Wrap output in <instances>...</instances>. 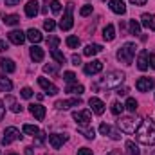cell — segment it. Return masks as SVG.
<instances>
[{
    "instance_id": "1",
    "label": "cell",
    "mask_w": 155,
    "mask_h": 155,
    "mask_svg": "<svg viewBox=\"0 0 155 155\" xmlns=\"http://www.w3.org/2000/svg\"><path fill=\"white\" fill-rule=\"evenodd\" d=\"M135 137L141 144L153 146L155 144V123L153 121H143L139 128L135 130Z\"/></svg>"
},
{
    "instance_id": "2",
    "label": "cell",
    "mask_w": 155,
    "mask_h": 155,
    "mask_svg": "<svg viewBox=\"0 0 155 155\" xmlns=\"http://www.w3.org/2000/svg\"><path fill=\"white\" fill-rule=\"evenodd\" d=\"M135 51H137V45L135 43H132V41H126L119 51H117V60L121 61V63H124V65H132V61H134V56H135Z\"/></svg>"
},
{
    "instance_id": "3",
    "label": "cell",
    "mask_w": 155,
    "mask_h": 155,
    "mask_svg": "<svg viewBox=\"0 0 155 155\" xmlns=\"http://www.w3.org/2000/svg\"><path fill=\"white\" fill-rule=\"evenodd\" d=\"M139 121L137 119H134V117H121L119 121H117V126H119V130L121 132H124V134H135V130L139 128Z\"/></svg>"
},
{
    "instance_id": "4",
    "label": "cell",
    "mask_w": 155,
    "mask_h": 155,
    "mask_svg": "<svg viewBox=\"0 0 155 155\" xmlns=\"http://www.w3.org/2000/svg\"><path fill=\"white\" fill-rule=\"evenodd\" d=\"M72 11H74V4H67V9H65V15L63 18L60 20V29L61 31H71L72 25H74V18H72Z\"/></svg>"
},
{
    "instance_id": "5",
    "label": "cell",
    "mask_w": 155,
    "mask_h": 155,
    "mask_svg": "<svg viewBox=\"0 0 155 155\" xmlns=\"http://www.w3.org/2000/svg\"><path fill=\"white\" fill-rule=\"evenodd\" d=\"M123 81H124V72L112 71L110 74H107V76H105V79H103V85H105L107 88H114V87H119Z\"/></svg>"
},
{
    "instance_id": "6",
    "label": "cell",
    "mask_w": 155,
    "mask_h": 155,
    "mask_svg": "<svg viewBox=\"0 0 155 155\" xmlns=\"http://www.w3.org/2000/svg\"><path fill=\"white\" fill-rule=\"evenodd\" d=\"M18 139H22V135H20V132H18V128L9 126V128H5V132H4L2 144H4V146H7V144H11L13 141H18Z\"/></svg>"
},
{
    "instance_id": "7",
    "label": "cell",
    "mask_w": 155,
    "mask_h": 155,
    "mask_svg": "<svg viewBox=\"0 0 155 155\" xmlns=\"http://www.w3.org/2000/svg\"><path fill=\"white\" fill-rule=\"evenodd\" d=\"M67 141H69V135H65V134H51V135H49V144H51L54 150L61 148L63 143H67Z\"/></svg>"
},
{
    "instance_id": "8",
    "label": "cell",
    "mask_w": 155,
    "mask_h": 155,
    "mask_svg": "<svg viewBox=\"0 0 155 155\" xmlns=\"http://www.w3.org/2000/svg\"><path fill=\"white\" fill-rule=\"evenodd\" d=\"M135 87H137L139 92H150L155 87V81H153V78H139Z\"/></svg>"
},
{
    "instance_id": "9",
    "label": "cell",
    "mask_w": 155,
    "mask_h": 155,
    "mask_svg": "<svg viewBox=\"0 0 155 155\" xmlns=\"http://www.w3.org/2000/svg\"><path fill=\"white\" fill-rule=\"evenodd\" d=\"M101 71H103V61H99V60H92L90 63L85 65V74H88V76L99 74Z\"/></svg>"
},
{
    "instance_id": "10",
    "label": "cell",
    "mask_w": 155,
    "mask_h": 155,
    "mask_svg": "<svg viewBox=\"0 0 155 155\" xmlns=\"http://www.w3.org/2000/svg\"><path fill=\"white\" fill-rule=\"evenodd\" d=\"M72 119L79 123V124H90V119H92V114L90 110H78L72 114Z\"/></svg>"
},
{
    "instance_id": "11",
    "label": "cell",
    "mask_w": 155,
    "mask_h": 155,
    "mask_svg": "<svg viewBox=\"0 0 155 155\" xmlns=\"http://www.w3.org/2000/svg\"><path fill=\"white\" fill-rule=\"evenodd\" d=\"M38 85L49 94V96H56V94H58V87H56L54 83H51L49 79H45V78H38Z\"/></svg>"
},
{
    "instance_id": "12",
    "label": "cell",
    "mask_w": 155,
    "mask_h": 155,
    "mask_svg": "<svg viewBox=\"0 0 155 155\" xmlns=\"http://www.w3.org/2000/svg\"><path fill=\"white\" fill-rule=\"evenodd\" d=\"M29 112H31V116H35L38 121H43L45 119V107L43 105H40V103H33V105H29Z\"/></svg>"
},
{
    "instance_id": "13",
    "label": "cell",
    "mask_w": 155,
    "mask_h": 155,
    "mask_svg": "<svg viewBox=\"0 0 155 155\" xmlns=\"http://www.w3.org/2000/svg\"><path fill=\"white\" fill-rule=\"evenodd\" d=\"M7 38L11 43H15V45H22L24 41H25V33H22V31H18V29H15V31H11L9 35H7Z\"/></svg>"
},
{
    "instance_id": "14",
    "label": "cell",
    "mask_w": 155,
    "mask_h": 155,
    "mask_svg": "<svg viewBox=\"0 0 155 155\" xmlns=\"http://www.w3.org/2000/svg\"><path fill=\"white\" fill-rule=\"evenodd\" d=\"M88 105L92 107V112L97 114V116H101V114L105 112V103H103L99 97H90V99H88Z\"/></svg>"
},
{
    "instance_id": "15",
    "label": "cell",
    "mask_w": 155,
    "mask_h": 155,
    "mask_svg": "<svg viewBox=\"0 0 155 155\" xmlns=\"http://www.w3.org/2000/svg\"><path fill=\"white\" fill-rule=\"evenodd\" d=\"M38 0H29L27 4H25V15L29 16V18H35L36 15H38L40 7H38Z\"/></svg>"
},
{
    "instance_id": "16",
    "label": "cell",
    "mask_w": 155,
    "mask_h": 155,
    "mask_svg": "<svg viewBox=\"0 0 155 155\" xmlns=\"http://www.w3.org/2000/svg\"><path fill=\"white\" fill-rule=\"evenodd\" d=\"M81 103V99L79 97H74V99H65V101H56V108H60V110H65V108H71V107H78Z\"/></svg>"
},
{
    "instance_id": "17",
    "label": "cell",
    "mask_w": 155,
    "mask_h": 155,
    "mask_svg": "<svg viewBox=\"0 0 155 155\" xmlns=\"http://www.w3.org/2000/svg\"><path fill=\"white\" fill-rule=\"evenodd\" d=\"M141 24L146 27V29H150V31H153L155 29V15H150V13H144L143 16H141Z\"/></svg>"
},
{
    "instance_id": "18",
    "label": "cell",
    "mask_w": 155,
    "mask_h": 155,
    "mask_svg": "<svg viewBox=\"0 0 155 155\" xmlns=\"http://www.w3.org/2000/svg\"><path fill=\"white\" fill-rule=\"evenodd\" d=\"M110 9L116 15H124L126 13V5H124L123 0H110Z\"/></svg>"
},
{
    "instance_id": "19",
    "label": "cell",
    "mask_w": 155,
    "mask_h": 155,
    "mask_svg": "<svg viewBox=\"0 0 155 155\" xmlns=\"http://www.w3.org/2000/svg\"><path fill=\"white\" fill-rule=\"evenodd\" d=\"M0 69H2L4 72H15V71H16V65H15V61L9 60V58H0Z\"/></svg>"
},
{
    "instance_id": "20",
    "label": "cell",
    "mask_w": 155,
    "mask_h": 155,
    "mask_svg": "<svg viewBox=\"0 0 155 155\" xmlns=\"http://www.w3.org/2000/svg\"><path fill=\"white\" fill-rule=\"evenodd\" d=\"M150 65H148V51H141V54H139V60H137V69L139 71H146Z\"/></svg>"
},
{
    "instance_id": "21",
    "label": "cell",
    "mask_w": 155,
    "mask_h": 155,
    "mask_svg": "<svg viewBox=\"0 0 155 155\" xmlns=\"http://www.w3.org/2000/svg\"><path fill=\"white\" fill-rule=\"evenodd\" d=\"M103 51V47L101 45H97V43H90V45H87L85 49H83V54L85 56H94V54H97V52H101Z\"/></svg>"
},
{
    "instance_id": "22",
    "label": "cell",
    "mask_w": 155,
    "mask_h": 155,
    "mask_svg": "<svg viewBox=\"0 0 155 155\" xmlns=\"http://www.w3.org/2000/svg\"><path fill=\"white\" fill-rule=\"evenodd\" d=\"M43 56H45V54H43V49H40L38 45H33V47H31V60H33V61L38 63V61L43 60Z\"/></svg>"
},
{
    "instance_id": "23",
    "label": "cell",
    "mask_w": 155,
    "mask_h": 155,
    "mask_svg": "<svg viewBox=\"0 0 155 155\" xmlns=\"http://www.w3.org/2000/svg\"><path fill=\"white\" fill-rule=\"evenodd\" d=\"M25 36H27V40H31L33 43H40L43 40V36H41V33H40L38 29H29L25 33Z\"/></svg>"
},
{
    "instance_id": "24",
    "label": "cell",
    "mask_w": 155,
    "mask_h": 155,
    "mask_svg": "<svg viewBox=\"0 0 155 155\" xmlns=\"http://www.w3.org/2000/svg\"><path fill=\"white\" fill-rule=\"evenodd\" d=\"M5 103L9 105V110H11V112H15V114H20V112H22V107L16 103V99H15L13 96H7V97H5Z\"/></svg>"
},
{
    "instance_id": "25",
    "label": "cell",
    "mask_w": 155,
    "mask_h": 155,
    "mask_svg": "<svg viewBox=\"0 0 155 155\" xmlns=\"http://www.w3.org/2000/svg\"><path fill=\"white\" fill-rule=\"evenodd\" d=\"M103 38L107 40V41H112V40L116 38V27H114L112 24H108V25L103 29Z\"/></svg>"
},
{
    "instance_id": "26",
    "label": "cell",
    "mask_w": 155,
    "mask_h": 155,
    "mask_svg": "<svg viewBox=\"0 0 155 155\" xmlns=\"http://www.w3.org/2000/svg\"><path fill=\"white\" fill-rule=\"evenodd\" d=\"M13 88V83L9 78H5L4 74H0V92H9Z\"/></svg>"
},
{
    "instance_id": "27",
    "label": "cell",
    "mask_w": 155,
    "mask_h": 155,
    "mask_svg": "<svg viewBox=\"0 0 155 155\" xmlns=\"http://www.w3.org/2000/svg\"><path fill=\"white\" fill-rule=\"evenodd\" d=\"M124 148H126V155H141L139 148H137V144H135L134 141H126Z\"/></svg>"
},
{
    "instance_id": "28",
    "label": "cell",
    "mask_w": 155,
    "mask_h": 155,
    "mask_svg": "<svg viewBox=\"0 0 155 155\" xmlns=\"http://www.w3.org/2000/svg\"><path fill=\"white\" fill-rule=\"evenodd\" d=\"M4 24L5 25H18L20 24V16L18 15H4Z\"/></svg>"
},
{
    "instance_id": "29",
    "label": "cell",
    "mask_w": 155,
    "mask_h": 155,
    "mask_svg": "<svg viewBox=\"0 0 155 155\" xmlns=\"http://www.w3.org/2000/svg\"><path fill=\"white\" fill-rule=\"evenodd\" d=\"M124 108H126L128 112L135 114V112H137V108H139V103H137L134 97H128V99H126V105H124Z\"/></svg>"
},
{
    "instance_id": "30",
    "label": "cell",
    "mask_w": 155,
    "mask_h": 155,
    "mask_svg": "<svg viewBox=\"0 0 155 155\" xmlns=\"http://www.w3.org/2000/svg\"><path fill=\"white\" fill-rule=\"evenodd\" d=\"M67 92H69V94H74V96H81V94H83V92H85V87H83V85H69V87H67Z\"/></svg>"
},
{
    "instance_id": "31",
    "label": "cell",
    "mask_w": 155,
    "mask_h": 155,
    "mask_svg": "<svg viewBox=\"0 0 155 155\" xmlns=\"http://www.w3.org/2000/svg\"><path fill=\"white\" fill-rule=\"evenodd\" d=\"M22 130H24V134L33 135V137L40 134V128H38V126H33V124H24V126H22Z\"/></svg>"
},
{
    "instance_id": "32",
    "label": "cell",
    "mask_w": 155,
    "mask_h": 155,
    "mask_svg": "<svg viewBox=\"0 0 155 155\" xmlns=\"http://www.w3.org/2000/svg\"><path fill=\"white\" fill-rule=\"evenodd\" d=\"M78 130H79V134H83V135H85L87 139H94V137H96V130H94V128H87V126H79Z\"/></svg>"
},
{
    "instance_id": "33",
    "label": "cell",
    "mask_w": 155,
    "mask_h": 155,
    "mask_svg": "<svg viewBox=\"0 0 155 155\" xmlns=\"http://www.w3.org/2000/svg\"><path fill=\"white\" fill-rule=\"evenodd\" d=\"M128 27H130V35H139L141 33V24L137 20H130Z\"/></svg>"
},
{
    "instance_id": "34",
    "label": "cell",
    "mask_w": 155,
    "mask_h": 155,
    "mask_svg": "<svg viewBox=\"0 0 155 155\" xmlns=\"http://www.w3.org/2000/svg\"><path fill=\"white\" fill-rule=\"evenodd\" d=\"M51 56L58 61V65H61V63H65V56H63V52H60V51H56V49H52L51 51Z\"/></svg>"
},
{
    "instance_id": "35",
    "label": "cell",
    "mask_w": 155,
    "mask_h": 155,
    "mask_svg": "<svg viewBox=\"0 0 155 155\" xmlns=\"http://www.w3.org/2000/svg\"><path fill=\"white\" fill-rule=\"evenodd\" d=\"M67 45H69L71 49H78V47L81 45V40L78 38V36H67Z\"/></svg>"
},
{
    "instance_id": "36",
    "label": "cell",
    "mask_w": 155,
    "mask_h": 155,
    "mask_svg": "<svg viewBox=\"0 0 155 155\" xmlns=\"http://www.w3.org/2000/svg\"><path fill=\"white\" fill-rule=\"evenodd\" d=\"M110 110H112V114H114V116H119V114L124 110V105H123V103H119V101H114Z\"/></svg>"
},
{
    "instance_id": "37",
    "label": "cell",
    "mask_w": 155,
    "mask_h": 155,
    "mask_svg": "<svg viewBox=\"0 0 155 155\" xmlns=\"http://www.w3.org/2000/svg\"><path fill=\"white\" fill-rule=\"evenodd\" d=\"M43 29H45V31H49V33H52V31L56 29V22H54V20H51V18H49V20H45V22H43Z\"/></svg>"
},
{
    "instance_id": "38",
    "label": "cell",
    "mask_w": 155,
    "mask_h": 155,
    "mask_svg": "<svg viewBox=\"0 0 155 155\" xmlns=\"http://www.w3.org/2000/svg\"><path fill=\"white\" fill-rule=\"evenodd\" d=\"M92 11H94V7H92L90 4H87V5H83V7L79 9V15H81V16H88Z\"/></svg>"
},
{
    "instance_id": "39",
    "label": "cell",
    "mask_w": 155,
    "mask_h": 155,
    "mask_svg": "<svg viewBox=\"0 0 155 155\" xmlns=\"http://www.w3.org/2000/svg\"><path fill=\"white\" fill-rule=\"evenodd\" d=\"M47 43H49V49L52 51V49H56V47L60 45V38H58V36H51V38L47 40Z\"/></svg>"
},
{
    "instance_id": "40",
    "label": "cell",
    "mask_w": 155,
    "mask_h": 155,
    "mask_svg": "<svg viewBox=\"0 0 155 155\" xmlns=\"http://www.w3.org/2000/svg\"><path fill=\"white\" fill-rule=\"evenodd\" d=\"M51 11H52V13H60V11H61L60 0H51Z\"/></svg>"
},
{
    "instance_id": "41",
    "label": "cell",
    "mask_w": 155,
    "mask_h": 155,
    "mask_svg": "<svg viewBox=\"0 0 155 155\" xmlns=\"http://www.w3.org/2000/svg\"><path fill=\"white\" fill-rule=\"evenodd\" d=\"M63 79L71 85V83H74V81H76V74H74V72H71V71H67V72L63 74Z\"/></svg>"
},
{
    "instance_id": "42",
    "label": "cell",
    "mask_w": 155,
    "mask_h": 155,
    "mask_svg": "<svg viewBox=\"0 0 155 155\" xmlns=\"http://www.w3.org/2000/svg\"><path fill=\"white\" fill-rule=\"evenodd\" d=\"M20 94H22V97H24V99H31V97H33V90H31L29 87H24Z\"/></svg>"
},
{
    "instance_id": "43",
    "label": "cell",
    "mask_w": 155,
    "mask_h": 155,
    "mask_svg": "<svg viewBox=\"0 0 155 155\" xmlns=\"http://www.w3.org/2000/svg\"><path fill=\"white\" fill-rule=\"evenodd\" d=\"M110 130H112V128H110V124H107V123H101V126H99V132H101L103 135H108V134H110Z\"/></svg>"
},
{
    "instance_id": "44",
    "label": "cell",
    "mask_w": 155,
    "mask_h": 155,
    "mask_svg": "<svg viewBox=\"0 0 155 155\" xmlns=\"http://www.w3.org/2000/svg\"><path fill=\"white\" fill-rule=\"evenodd\" d=\"M43 71L49 72V74H56V72H58V67H56V65H45Z\"/></svg>"
},
{
    "instance_id": "45",
    "label": "cell",
    "mask_w": 155,
    "mask_h": 155,
    "mask_svg": "<svg viewBox=\"0 0 155 155\" xmlns=\"http://www.w3.org/2000/svg\"><path fill=\"white\" fill-rule=\"evenodd\" d=\"M78 155H92V150L90 148H79L78 150Z\"/></svg>"
},
{
    "instance_id": "46",
    "label": "cell",
    "mask_w": 155,
    "mask_h": 155,
    "mask_svg": "<svg viewBox=\"0 0 155 155\" xmlns=\"http://www.w3.org/2000/svg\"><path fill=\"white\" fill-rule=\"evenodd\" d=\"M108 135H110V137H112L114 141H117V139H121V134H119L117 130H110V134H108Z\"/></svg>"
},
{
    "instance_id": "47",
    "label": "cell",
    "mask_w": 155,
    "mask_h": 155,
    "mask_svg": "<svg viewBox=\"0 0 155 155\" xmlns=\"http://www.w3.org/2000/svg\"><path fill=\"white\" fill-rule=\"evenodd\" d=\"M148 65L155 69V54H148Z\"/></svg>"
},
{
    "instance_id": "48",
    "label": "cell",
    "mask_w": 155,
    "mask_h": 155,
    "mask_svg": "<svg viewBox=\"0 0 155 155\" xmlns=\"http://www.w3.org/2000/svg\"><path fill=\"white\" fill-rule=\"evenodd\" d=\"M128 94V88L126 87H119L117 88V96H126Z\"/></svg>"
},
{
    "instance_id": "49",
    "label": "cell",
    "mask_w": 155,
    "mask_h": 155,
    "mask_svg": "<svg viewBox=\"0 0 155 155\" xmlns=\"http://www.w3.org/2000/svg\"><path fill=\"white\" fill-rule=\"evenodd\" d=\"M71 60H72V65H79V63H81V58H79L78 54H72V58H71Z\"/></svg>"
},
{
    "instance_id": "50",
    "label": "cell",
    "mask_w": 155,
    "mask_h": 155,
    "mask_svg": "<svg viewBox=\"0 0 155 155\" xmlns=\"http://www.w3.org/2000/svg\"><path fill=\"white\" fill-rule=\"evenodd\" d=\"M9 49V45L4 41V40H0V52H4V51H7Z\"/></svg>"
},
{
    "instance_id": "51",
    "label": "cell",
    "mask_w": 155,
    "mask_h": 155,
    "mask_svg": "<svg viewBox=\"0 0 155 155\" xmlns=\"http://www.w3.org/2000/svg\"><path fill=\"white\" fill-rule=\"evenodd\" d=\"M132 4H135V5H144L146 4V0H130Z\"/></svg>"
},
{
    "instance_id": "52",
    "label": "cell",
    "mask_w": 155,
    "mask_h": 155,
    "mask_svg": "<svg viewBox=\"0 0 155 155\" xmlns=\"http://www.w3.org/2000/svg\"><path fill=\"white\" fill-rule=\"evenodd\" d=\"M4 2H5V5H16L20 0H4Z\"/></svg>"
},
{
    "instance_id": "53",
    "label": "cell",
    "mask_w": 155,
    "mask_h": 155,
    "mask_svg": "<svg viewBox=\"0 0 155 155\" xmlns=\"http://www.w3.org/2000/svg\"><path fill=\"white\" fill-rule=\"evenodd\" d=\"M4 114H5V108H4V103L0 101V121H2V117H4Z\"/></svg>"
},
{
    "instance_id": "54",
    "label": "cell",
    "mask_w": 155,
    "mask_h": 155,
    "mask_svg": "<svg viewBox=\"0 0 155 155\" xmlns=\"http://www.w3.org/2000/svg\"><path fill=\"white\" fill-rule=\"evenodd\" d=\"M25 155H35V152H33V146H27V148H25Z\"/></svg>"
},
{
    "instance_id": "55",
    "label": "cell",
    "mask_w": 155,
    "mask_h": 155,
    "mask_svg": "<svg viewBox=\"0 0 155 155\" xmlns=\"http://www.w3.org/2000/svg\"><path fill=\"white\" fill-rule=\"evenodd\" d=\"M107 155H123V153H121L119 150H112V152H108Z\"/></svg>"
},
{
    "instance_id": "56",
    "label": "cell",
    "mask_w": 155,
    "mask_h": 155,
    "mask_svg": "<svg viewBox=\"0 0 155 155\" xmlns=\"http://www.w3.org/2000/svg\"><path fill=\"white\" fill-rule=\"evenodd\" d=\"M11 155H16V153H11Z\"/></svg>"
}]
</instances>
